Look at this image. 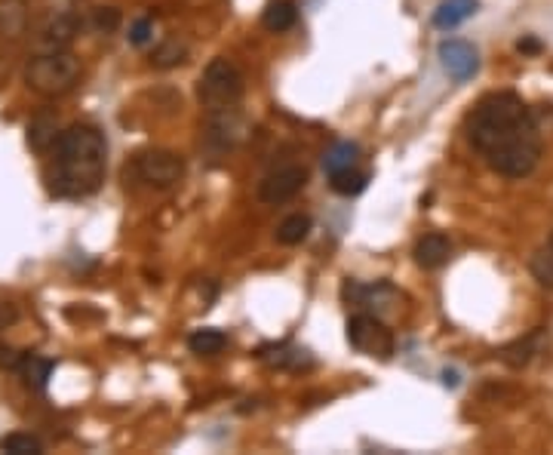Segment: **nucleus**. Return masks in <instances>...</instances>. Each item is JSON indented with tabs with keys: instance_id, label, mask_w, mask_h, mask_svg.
<instances>
[{
	"instance_id": "1",
	"label": "nucleus",
	"mask_w": 553,
	"mask_h": 455,
	"mask_svg": "<svg viewBox=\"0 0 553 455\" xmlns=\"http://www.w3.org/2000/svg\"><path fill=\"white\" fill-rule=\"evenodd\" d=\"M467 139L498 176L525 178L541 161V133L516 93H489L467 117Z\"/></svg>"
},
{
	"instance_id": "2",
	"label": "nucleus",
	"mask_w": 553,
	"mask_h": 455,
	"mask_svg": "<svg viewBox=\"0 0 553 455\" xmlns=\"http://www.w3.org/2000/svg\"><path fill=\"white\" fill-rule=\"evenodd\" d=\"M108 170V142L93 123H74L55 139V161L46 176L53 197L80 200L102 188Z\"/></svg>"
},
{
	"instance_id": "3",
	"label": "nucleus",
	"mask_w": 553,
	"mask_h": 455,
	"mask_svg": "<svg viewBox=\"0 0 553 455\" xmlns=\"http://www.w3.org/2000/svg\"><path fill=\"white\" fill-rule=\"evenodd\" d=\"M78 80H80V59L71 50L37 53L25 68V84L37 95H46V99L71 93Z\"/></svg>"
},
{
	"instance_id": "4",
	"label": "nucleus",
	"mask_w": 553,
	"mask_h": 455,
	"mask_svg": "<svg viewBox=\"0 0 553 455\" xmlns=\"http://www.w3.org/2000/svg\"><path fill=\"white\" fill-rule=\"evenodd\" d=\"M197 99L206 108H227L243 99V74L231 59H212L197 84Z\"/></svg>"
},
{
	"instance_id": "5",
	"label": "nucleus",
	"mask_w": 553,
	"mask_h": 455,
	"mask_svg": "<svg viewBox=\"0 0 553 455\" xmlns=\"http://www.w3.org/2000/svg\"><path fill=\"white\" fill-rule=\"evenodd\" d=\"M127 178L148 185V188H172L185 178V161L182 154L166 148L138 151L133 161L127 163Z\"/></svg>"
},
{
	"instance_id": "6",
	"label": "nucleus",
	"mask_w": 553,
	"mask_h": 455,
	"mask_svg": "<svg viewBox=\"0 0 553 455\" xmlns=\"http://www.w3.org/2000/svg\"><path fill=\"white\" fill-rule=\"evenodd\" d=\"M348 342L351 348L366 357H378V360H391L393 357V335L382 323V317L359 311L348 320Z\"/></svg>"
},
{
	"instance_id": "7",
	"label": "nucleus",
	"mask_w": 553,
	"mask_h": 455,
	"mask_svg": "<svg viewBox=\"0 0 553 455\" xmlns=\"http://www.w3.org/2000/svg\"><path fill=\"white\" fill-rule=\"evenodd\" d=\"M240 136H243V117H240L237 105L210 108V114H206L203 139L212 151H216V154H221V151H231L234 145L240 142Z\"/></svg>"
},
{
	"instance_id": "8",
	"label": "nucleus",
	"mask_w": 553,
	"mask_h": 455,
	"mask_svg": "<svg viewBox=\"0 0 553 455\" xmlns=\"http://www.w3.org/2000/svg\"><path fill=\"white\" fill-rule=\"evenodd\" d=\"M304 185H308V170L299 167V163H286V167H276L261 178L259 197L261 203H271V206L286 203V200L299 194Z\"/></svg>"
},
{
	"instance_id": "9",
	"label": "nucleus",
	"mask_w": 553,
	"mask_h": 455,
	"mask_svg": "<svg viewBox=\"0 0 553 455\" xmlns=\"http://www.w3.org/2000/svg\"><path fill=\"white\" fill-rule=\"evenodd\" d=\"M78 31H80V22H78V16H74V12H59V16H50L37 29V37H34V50H37V53L71 50Z\"/></svg>"
},
{
	"instance_id": "10",
	"label": "nucleus",
	"mask_w": 553,
	"mask_h": 455,
	"mask_svg": "<svg viewBox=\"0 0 553 455\" xmlns=\"http://www.w3.org/2000/svg\"><path fill=\"white\" fill-rule=\"evenodd\" d=\"M440 65L458 84H467L480 71V56L467 40H442L440 44Z\"/></svg>"
},
{
	"instance_id": "11",
	"label": "nucleus",
	"mask_w": 553,
	"mask_h": 455,
	"mask_svg": "<svg viewBox=\"0 0 553 455\" xmlns=\"http://www.w3.org/2000/svg\"><path fill=\"white\" fill-rule=\"evenodd\" d=\"M449 259H452V244H449L446 234H440V231L425 234V237L415 244V261H418L425 271H437Z\"/></svg>"
},
{
	"instance_id": "12",
	"label": "nucleus",
	"mask_w": 553,
	"mask_h": 455,
	"mask_svg": "<svg viewBox=\"0 0 553 455\" xmlns=\"http://www.w3.org/2000/svg\"><path fill=\"white\" fill-rule=\"evenodd\" d=\"M344 299L354 302V305H363V308H378V311H384L387 308V299H397V289L391 284H376V286H359L357 280H348L344 284Z\"/></svg>"
},
{
	"instance_id": "13",
	"label": "nucleus",
	"mask_w": 553,
	"mask_h": 455,
	"mask_svg": "<svg viewBox=\"0 0 553 455\" xmlns=\"http://www.w3.org/2000/svg\"><path fill=\"white\" fill-rule=\"evenodd\" d=\"M480 10V0H442L433 10V29L440 31H452L461 22H467L474 12Z\"/></svg>"
},
{
	"instance_id": "14",
	"label": "nucleus",
	"mask_w": 553,
	"mask_h": 455,
	"mask_svg": "<svg viewBox=\"0 0 553 455\" xmlns=\"http://www.w3.org/2000/svg\"><path fill=\"white\" fill-rule=\"evenodd\" d=\"M357 163H359V145L357 142H335L326 151V157H323V170H326L329 178L357 170Z\"/></svg>"
},
{
	"instance_id": "15",
	"label": "nucleus",
	"mask_w": 553,
	"mask_h": 455,
	"mask_svg": "<svg viewBox=\"0 0 553 455\" xmlns=\"http://www.w3.org/2000/svg\"><path fill=\"white\" fill-rule=\"evenodd\" d=\"M55 139H59V123H55V114H37L31 123H28V145H31L37 154L50 151Z\"/></svg>"
},
{
	"instance_id": "16",
	"label": "nucleus",
	"mask_w": 553,
	"mask_h": 455,
	"mask_svg": "<svg viewBox=\"0 0 553 455\" xmlns=\"http://www.w3.org/2000/svg\"><path fill=\"white\" fill-rule=\"evenodd\" d=\"M53 369H55V363H53V360H46V357H40V354H25L22 367H19V376H22L25 388H31V391H44L46 385H50Z\"/></svg>"
},
{
	"instance_id": "17",
	"label": "nucleus",
	"mask_w": 553,
	"mask_h": 455,
	"mask_svg": "<svg viewBox=\"0 0 553 455\" xmlns=\"http://www.w3.org/2000/svg\"><path fill=\"white\" fill-rule=\"evenodd\" d=\"M538 351H541V329H535V333H529L525 339H516V342H510L508 348H501V360L508 363V367L520 369L538 354Z\"/></svg>"
},
{
	"instance_id": "18",
	"label": "nucleus",
	"mask_w": 553,
	"mask_h": 455,
	"mask_svg": "<svg viewBox=\"0 0 553 455\" xmlns=\"http://www.w3.org/2000/svg\"><path fill=\"white\" fill-rule=\"evenodd\" d=\"M188 62V44L178 37H166L163 44L154 46V56H151V65L157 71H169V68H178Z\"/></svg>"
},
{
	"instance_id": "19",
	"label": "nucleus",
	"mask_w": 553,
	"mask_h": 455,
	"mask_svg": "<svg viewBox=\"0 0 553 455\" xmlns=\"http://www.w3.org/2000/svg\"><path fill=\"white\" fill-rule=\"evenodd\" d=\"M261 22H265L268 31H289L295 22H299V10H295L293 0H274V4H268L265 16H261Z\"/></svg>"
},
{
	"instance_id": "20",
	"label": "nucleus",
	"mask_w": 553,
	"mask_h": 455,
	"mask_svg": "<svg viewBox=\"0 0 553 455\" xmlns=\"http://www.w3.org/2000/svg\"><path fill=\"white\" fill-rule=\"evenodd\" d=\"M28 10L25 0H0V34L4 37H19L25 31Z\"/></svg>"
},
{
	"instance_id": "21",
	"label": "nucleus",
	"mask_w": 553,
	"mask_h": 455,
	"mask_svg": "<svg viewBox=\"0 0 553 455\" xmlns=\"http://www.w3.org/2000/svg\"><path fill=\"white\" fill-rule=\"evenodd\" d=\"M259 357H261L265 363H271V367H280V369H289V367L299 369V367H304V363H310L308 351L289 348V344H274V348H261Z\"/></svg>"
},
{
	"instance_id": "22",
	"label": "nucleus",
	"mask_w": 553,
	"mask_h": 455,
	"mask_svg": "<svg viewBox=\"0 0 553 455\" xmlns=\"http://www.w3.org/2000/svg\"><path fill=\"white\" fill-rule=\"evenodd\" d=\"M310 216H304V212H293V216H286L280 225H276V244L283 246H299L304 237L310 234Z\"/></svg>"
},
{
	"instance_id": "23",
	"label": "nucleus",
	"mask_w": 553,
	"mask_h": 455,
	"mask_svg": "<svg viewBox=\"0 0 553 455\" xmlns=\"http://www.w3.org/2000/svg\"><path fill=\"white\" fill-rule=\"evenodd\" d=\"M225 344H227V335L221 333V329H212V327L197 329V333L188 339V348L200 357H216V354H221Z\"/></svg>"
},
{
	"instance_id": "24",
	"label": "nucleus",
	"mask_w": 553,
	"mask_h": 455,
	"mask_svg": "<svg viewBox=\"0 0 553 455\" xmlns=\"http://www.w3.org/2000/svg\"><path fill=\"white\" fill-rule=\"evenodd\" d=\"M0 450H4L6 455H40L44 452V443H40L34 434H6L4 440H0Z\"/></svg>"
},
{
	"instance_id": "25",
	"label": "nucleus",
	"mask_w": 553,
	"mask_h": 455,
	"mask_svg": "<svg viewBox=\"0 0 553 455\" xmlns=\"http://www.w3.org/2000/svg\"><path fill=\"white\" fill-rule=\"evenodd\" d=\"M532 277L538 280L544 289H553V246H541V250L532 256Z\"/></svg>"
},
{
	"instance_id": "26",
	"label": "nucleus",
	"mask_w": 553,
	"mask_h": 455,
	"mask_svg": "<svg viewBox=\"0 0 553 455\" xmlns=\"http://www.w3.org/2000/svg\"><path fill=\"white\" fill-rule=\"evenodd\" d=\"M329 185H332V191H338V194L354 197V194H359V191L366 188V172H359V170L342 172V176L329 178Z\"/></svg>"
},
{
	"instance_id": "27",
	"label": "nucleus",
	"mask_w": 553,
	"mask_h": 455,
	"mask_svg": "<svg viewBox=\"0 0 553 455\" xmlns=\"http://www.w3.org/2000/svg\"><path fill=\"white\" fill-rule=\"evenodd\" d=\"M117 25H120V10H114V6H95L93 10V29L95 31L111 34V31H117Z\"/></svg>"
},
{
	"instance_id": "28",
	"label": "nucleus",
	"mask_w": 553,
	"mask_h": 455,
	"mask_svg": "<svg viewBox=\"0 0 553 455\" xmlns=\"http://www.w3.org/2000/svg\"><path fill=\"white\" fill-rule=\"evenodd\" d=\"M151 34H154V25H151V19H138V22H133V29H129V44L144 46L151 40Z\"/></svg>"
},
{
	"instance_id": "29",
	"label": "nucleus",
	"mask_w": 553,
	"mask_h": 455,
	"mask_svg": "<svg viewBox=\"0 0 553 455\" xmlns=\"http://www.w3.org/2000/svg\"><path fill=\"white\" fill-rule=\"evenodd\" d=\"M25 354H19L16 348H10V344H0V369H10V372H19L22 367Z\"/></svg>"
},
{
	"instance_id": "30",
	"label": "nucleus",
	"mask_w": 553,
	"mask_h": 455,
	"mask_svg": "<svg viewBox=\"0 0 553 455\" xmlns=\"http://www.w3.org/2000/svg\"><path fill=\"white\" fill-rule=\"evenodd\" d=\"M16 317H19V311L10 305V302H6V305H0V329H6L10 323H16Z\"/></svg>"
},
{
	"instance_id": "31",
	"label": "nucleus",
	"mask_w": 553,
	"mask_h": 455,
	"mask_svg": "<svg viewBox=\"0 0 553 455\" xmlns=\"http://www.w3.org/2000/svg\"><path fill=\"white\" fill-rule=\"evenodd\" d=\"M520 50L523 53H538V50H541V44H538V40H532V37H525V40H520Z\"/></svg>"
},
{
	"instance_id": "32",
	"label": "nucleus",
	"mask_w": 553,
	"mask_h": 455,
	"mask_svg": "<svg viewBox=\"0 0 553 455\" xmlns=\"http://www.w3.org/2000/svg\"><path fill=\"white\" fill-rule=\"evenodd\" d=\"M548 244H550V246H553V234H550V240H548Z\"/></svg>"
}]
</instances>
